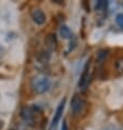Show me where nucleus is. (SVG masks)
I'll return each instance as SVG.
<instances>
[{
	"mask_svg": "<svg viewBox=\"0 0 123 130\" xmlns=\"http://www.w3.org/2000/svg\"><path fill=\"white\" fill-rule=\"evenodd\" d=\"M31 88L36 94H44L50 89V80L45 74H37L32 79Z\"/></svg>",
	"mask_w": 123,
	"mask_h": 130,
	"instance_id": "nucleus-1",
	"label": "nucleus"
},
{
	"mask_svg": "<svg viewBox=\"0 0 123 130\" xmlns=\"http://www.w3.org/2000/svg\"><path fill=\"white\" fill-rule=\"evenodd\" d=\"M86 108V102L84 99H82L81 96H77L75 95L73 99L71 101V110H72V114L74 116L78 117L79 115H82L84 113Z\"/></svg>",
	"mask_w": 123,
	"mask_h": 130,
	"instance_id": "nucleus-2",
	"label": "nucleus"
},
{
	"mask_svg": "<svg viewBox=\"0 0 123 130\" xmlns=\"http://www.w3.org/2000/svg\"><path fill=\"white\" fill-rule=\"evenodd\" d=\"M20 116L22 118V120L28 126H33L35 122V111L33 107L30 106H23L21 108Z\"/></svg>",
	"mask_w": 123,
	"mask_h": 130,
	"instance_id": "nucleus-3",
	"label": "nucleus"
},
{
	"mask_svg": "<svg viewBox=\"0 0 123 130\" xmlns=\"http://www.w3.org/2000/svg\"><path fill=\"white\" fill-rule=\"evenodd\" d=\"M90 79H92V74H90V63H89V61H87L84 69H83L81 78H79V80H78V88L82 90H85L86 86L88 85Z\"/></svg>",
	"mask_w": 123,
	"mask_h": 130,
	"instance_id": "nucleus-4",
	"label": "nucleus"
},
{
	"mask_svg": "<svg viewBox=\"0 0 123 130\" xmlns=\"http://www.w3.org/2000/svg\"><path fill=\"white\" fill-rule=\"evenodd\" d=\"M66 101H67L66 99H63L60 102L59 106L57 107V110H56L55 115H53V118H52V122H51V127H50V129L56 127V126L58 125V122L60 121L61 117H62V114H63V110H64V106H66Z\"/></svg>",
	"mask_w": 123,
	"mask_h": 130,
	"instance_id": "nucleus-5",
	"label": "nucleus"
},
{
	"mask_svg": "<svg viewBox=\"0 0 123 130\" xmlns=\"http://www.w3.org/2000/svg\"><path fill=\"white\" fill-rule=\"evenodd\" d=\"M32 19L37 25H43L46 22V14L42 9H34L32 12Z\"/></svg>",
	"mask_w": 123,
	"mask_h": 130,
	"instance_id": "nucleus-6",
	"label": "nucleus"
},
{
	"mask_svg": "<svg viewBox=\"0 0 123 130\" xmlns=\"http://www.w3.org/2000/svg\"><path fill=\"white\" fill-rule=\"evenodd\" d=\"M50 50L48 49H43L40 50V52L38 53V55H37V61H38V63H42V64H47L49 62V60H50Z\"/></svg>",
	"mask_w": 123,
	"mask_h": 130,
	"instance_id": "nucleus-7",
	"label": "nucleus"
},
{
	"mask_svg": "<svg viewBox=\"0 0 123 130\" xmlns=\"http://www.w3.org/2000/svg\"><path fill=\"white\" fill-rule=\"evenodd\" d=\"M108 56H109V50L108 49H100L96 55V62L98 64H102L105 61L107 60Z\"/></svg>",
	"mask_w": 123,
	"mask_h": 130,
	"instance_id": "nucleus-8",
	"label": "nucleus"
},
{
	"mask_svg": "<svg viewBox=\"0 0 123 130\" xmlns=\"http://www.w3.org/2000/svg\"><path fill=\"white\" fill-rule=\"evenodd\" d=\"M46 44L47 47H48V50H53L57 47V38L55 34H48V36L46 37Z\"/></svg>",
	"mask_w": 123,
	"mask_h": 130,
	"instance_id": "nucleus-9",
	"label": "nucleus"
},
{
	"mask_svg": "<svg viewBox=\"0 0 123 130\" xmlns=\"http://www.w3.org/2000/svg\"><path fill=\"white\" fill-rule=\"evenodd\" d=\"M59 33H60L61 36H62V38H64V39H68V38H70L72 36V32L70 30V27H69L68 25H66V24H62L60 26Z\"/></svg>",
	"mask_w": 123,
	"mask_h": 130,
	"instance_id": "nucleus-10",
	"label": "nucleus"
},
{
	"mask_svg": "<svg viewBox=\"0 0 123 130\" xmlns=\"http://www.w3.org/2000/svg\"><path fill=\"white\" fill-rule=\"evenodd\" d=\"M108 8V1H105V0H99V1L96 2L95 9L98 13H105L107 11Z\"/></svg>",
	"mask_w": 123,
	"mask_h": 130,
	"instance_id": "nucleus-11",
	"label": "nucleus"
},
{
	"mask_svg": "<svg viewBox=\"0 0 123 130\" xmlns=\"http://www.w3.org/2000/svg\"><path fill=\"white\" fill-rule=\"evenodd\" d=\"M115 70L118 71V73L123 74V57L117 59L115 61Z\"/></svg>",
	"mask_w": 123,
	"mask_h": 130,
	"instance_id": "nucleus-12",
	"label": "nucleus"
},
{
	"mask_svg": "<svg viewBox=\"0 0 123 130\" xmlns=\"http://www.w3.org/2000/svg\"><path fill=\"white\" fill-rule=\"evenodd\" d=\"M115 22H117V24L119 26L123 28V13L118 14L117 18H115Z\"/></svg>",
	"mask_w": 123,
	"mask_h": 130,
	"instance_id": "nucleus-13",
	"label": "nucleus"
},
{
	"mask_svg": "<svg viewBox=\"0 0 123 130\" xmlns=\"http://www.w3.org/2000/svg\"><path fill=\"white\" fill-rule=\"evenodd\" d=\"M61 130H69V129H68L67 120H63V122H62V127H61Z\"/></svg>",
	"mask_w": 123,
	"mask_h": 130,
	"instance_id": "nucleus-14",
	"label": "nucleus"
},
{
	"mask_svg": "<svg viewBox=\"0 0 123 130\" xmlns=\"http://www.w3.org/2000/svg\"><path fill=\"white\" fill-rule=\"evenodd\" d=\"M9 130H15V129H9Z\"/></svg>",
	"mask_w": 123,
	"mask_h": 130,
	"instance_id": "nucleus-15",
	"label": "nucleus"
}]
</instances>
